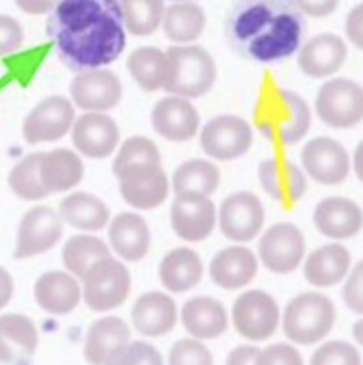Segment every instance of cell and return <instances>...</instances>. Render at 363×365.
<instances>
[{
	"label": "cell",
	"mask_w": 363,
	"mask_h": 365,
	"mask_svg": "<svg viewBox=\"0 0 363 365\" xmlns=\"http://www.w3.org/2000/svg\"><path fill=\"white\" fill-rule=\"evenodd\" d=\"M45 29L60 60L77 73L106 68L127 45L118 0H60Z\"/></svg>",
	"instance_id": "1"
},
{
	"label": "cell",
	"mask_w": 363,
	"mask_h": 365,
	"mask_svg": "<svg viewBox=\"0 0 363 365\" xmlns=\"http://www.w3.org/2000/svg\"><path fill=\"white\" fill-rule=\"evenodd\" d=\"M304 17L295 0H233L225 14L224 34L244 60L272 66L300 51Z\"/></svg>",
	"instance_id": "2"
},
{
	"label": "cell",
	"mask_w": 363,
	"mask_h": 365,
	"mask_svg": "<svg viewBox=\"0 0 363 365\" xmlns=\"http://www.w3.org/2000/svg\"><path fill=\"white\" fill-rule=\"evenodd\" d=\"M255 123L265 138L289 148L310 133L311 108L297 91L274 88L255 103Z\"/></svg>",
	"instance_id": "3"
},
{
	"label": "cell",
	"mask_w": 363,
	"mask_h": 365,
	"mask_svg": "<svg viewBox=\"0 0 363 365\" xmlns=\"http://www.w3.org/2000/svg\"><path fill=\"white\" fill-rule=\"evenodd\" d=\"M170 75L164 86L166 93L183 99L207 96L216 82V62L207 48L200 45H173L166 51Z\"/></svg>",
	"instance_id": "4"
},
{
	"label": "cell",
	"mask_w": 363,
	"mask_h": 365,
	"mask_svg": "<svg viewBox=\"0 0 363 365\" xmlns=\"http://www.w3.org/2000/svg\"><path fill=\"white\" fill-rule=\"evenodd\" d=\"M335 306L330 298L307 291L291 298L282 317L283 334L297 345L307 346L322 341L335 324Z\"/></svg>",
	"instance_id": "5"
},
{
	"label": "cell",
	"mask_w": 363,
	"mask_h": 365,
	"mask_svg": "<svg viewBox=\"0 0 363 365\" xmlns=\"http://www.w3.org/2000/svg\"><path fill=\"white\" fill-rule=\"evenodd\" d=\"M82 282V300L91 312L105 313L120 308L129 298L131 279L129 269L123 261L112 255L97 261L86 272Z\"/></svg>",
	"instance_id": "6"
},
{
	"label": "cell",
	"mask_w": 363,
	"mask_h": 365,
	"mask_svg": "<svg viewBox=\"0 0 363 365\" xmlns=\"http://www.w3.org/2000/svg\"><path fill=\"white\" fill-rule=\"evenodd\" d=\"M319 120L332 129H352L363 120V88L350 78H330L315 99Z\"/></svg>",
	"instance_id": "7"
},
{
	"label": "cell",
	"mask_w": 363,
	"mask_h": 365,
	"mask_svg": "<svg viewBox=\"0 0 363 365\" xmlns=\"http://www.w3.org/2000/svg\"><path fill=\"white\" fill-rule=\"evenodd\" d=\"M235 330L248 341H267L276 334L282 315L272 294L261 289L244 291L231 309Z\"/></svg>",
	"instance_id": "8"
},
{
	"label": "cell",
	"mask_w": 363,
	"mask_h": 365,
	"mask_svg": "<svg viewBox=\"0 0 363 365\" xmlns=\"http://www.w3.org/2000/svg\"><path fill=\"white\" fill-rule=\"evenodd\" d=\"M253 144V130L248 121L233 114H222L209 120L200 133L203 153L213 160L240 159Z\"/></svg>",
	"instance_id": "9"
},
{
	"label": "cell",
	"mask_w": 363,
	"mask_h": 365,
	"mask_svg": "<svg viewBox=\"0 0 363 365\" xmlns=\"http://www.w3.org/2000/svg\"><path fill=\"white\" fill-rule=\"evenodd\" d=\"M120 194L138 211H151L163 205L170 194V181L163 164H133L116 173Z\"/></svg>",
	"instance_id": "10"
},
{
	"label": "cell",
	"mask_w": 363,
	"mask_h": 365,
	"mask_svg": "<svg viewBox=\"0 0 363 365\" xmlns=\"http://www.w3.org/2000/svg\"><path fill=\"white\" fill-rule=\"evenodd\" d=\"M75 105L63 96H51L34 106L23 121L26 144H48L71 133L75 123Z\"/></svg>",
	"instance_id": "11"
},
{
	"label": "cell",
	"mask_w": 363,
	"mask_h": 365,
	"mask_svg": "<svg viewBox=\"0 0 363 365\" xmlns=\"http://www.w3.org/2000/svg\"><path fill=\"white\" fill-rule=\"evenodd\" d=\"M259 259L272 274H291L306 259L304 233L291 222H277L259 240Z\"/></svg>",
	"instance_id": "12"
},
{
	"label": "cell",
	"mask_w": 363,
	"mask_h": 365,
	"mask_svg": "<svg viewBox=\"0 0 363 365\" xmlns=\"http://www.w3.org/2000/svg\"><path fill=\"white\" fill-rule=\"evenodd\" d=\"M62 233L63 222L54 209L45 205L32 207L21 218L14 257L30 259L53 250L62 239Z\"/></svg>",
	"instance_id": "13"
},
{
	"label": "cell",
	"mask_w": 363,
	"mask_h": 365,
	"mask_svg": "<svg viewBox=\"0 0 363 365\" xmlns=\"http://www.w3.org/2000/svg\"><path fill=\"white\" fill-rule=\"evenodd\" d=\"M302 170L319 185L335 187L349 178L350 157L341 142L328 136L311 138L300 153Z\"/></svg>",
	"instance_id": "14"
},
{
	"label": "cell",
	"mask_w": 363,
	"mask_h": 365,
	"mask_svg": "<svg viewBox=\"0 0 363 365\" xmlns=\"http://www.w3.org/2000/svg\"><path fill=\"white\" fill-rule=\"evenodd\" d=\"M216 222L225 239L244 245L255 239L263 230L265 207L255 194L240 190L220 203Z\"/></svg>",
	"instance_id": "15"
},
{
	"label": "cell",
	"mask_w": 363,
	"mask_h": 365,
	"mask_svg": "<svg viewBox=\"0 0 363 365\" xmlns=\"http://www.w3.org/2000/svg\"><path fill=\"white\" fill-rule=\"evenodd\" d=\"M69 93L75 108L106 114L114 110L123 99V84L121 78L111 69H91V71L78 73L73 78Z\"/></svg>",
	"instance_id": "16"
},
{
	"label": "cell",
	"mask_w": 363,
	"mask_h": 365,
	"mask_svg": "<svg viewBox=\"0 0 363 365\" xmlns=\"http://www.w3.org/2000/svg\"><path fill=\"white\" fill-rule=\"evenodd\" d=\"M218 211L209 196L200 194H175L170 209L172 230L187 242H201L215 231Z\"/></svg>",
	"instance_id": "17"
},
{
	"label": "cell",
	"mask_w": 363,
	"mask_h": 365,
	"mask_svg": "<svg viewBox=\"0 0 363 365\" xmlns=\"http://www.w3.org/2000/svg\"><path fill=\"white\" fill-rule=\"evenodd\" d=\"M71 140L82 157L93 160L106 159L120 145V127L108 114L86 112L73 123Z\"/></svg>",
	"instance_id": "18"
},
{
	"label": "cell",
	"mask_w": 363,
	"mask_h": 365,
	"mask_svg": "<svg viewBox=\"0 0 363 365\" xmlns=\"http://www.w3.org/2000/svg\"><path fill=\"white\" fill-rule=\"evenodd\" d=\"M200 112L188 99L183 97H163L151 110V125L155 133L173 144L194 138L200 130Z\"/></svg>",
	"instance_id": "19"
},
{
	"label": "cell",
	"mask_w": 363,
	"mask_h": 365,
	"mask_svg": "<svg viewBox=\"0 0 363 365\" xmlns=\"http://www.w3.org/2000/svg\"><path fill=\"white\" fill-rule=\"evenodd\" d=\"M349 58L344 39L337 34H319L302 45L298 51V69L310 78H330L339 71Z\"/></svg>",
	"instance_id": "20"
},
{
	"label": "cell",
	"mask_w": 363,
	"mask_h": 365,
	"mask_svg": "<svg viewBox=\"0 0 363 365\" xmlns=\"http://www.w3.org/2000/svg\"><path fill=\"white\" fill-rule=\"evenodd\" d=\"M313 224L320 235L334 240L352 239L363 230V211L356 202L343 196L324 197L313 211Z\"/></svg>",
	"instance_id": "21"
},
{
	"label": "cell",
	"mask_w": 363,
	"mask_h": 365,
	"mask_svg": "<svg viewBox=\"0 0 363 365\" xmlns=\"http://www.w3.org/2000/svg\"><path fill=\"white\" fill-rule=\"evenodd\" d=\"M257 178L265 192L282 205H295L306 194V173L289 159L263 160L259 164Z\"/></svg>",
	"instance_id": "22"
},
{
	"label": "cell",
	"mask_w": 363,
	"mask_h": 365,
	"mask_svg": "<svg viewBox=\"0 0 363 365\" xmlns=\"http://www.w3.org/2000/svg\"><path fill=\"white\" fill-rule=\"evenodd\" d=\"M259 261L244 245L227 246L210 259L209 276L213 284L225 291H239L255 279Z\"/></svg>",
	"instance_id": "23"
},
{
	"label": "cell",
	"mask_w": 363,
	"mask_h": 365,
	"mask_svg": "<svg viewBox=\"0 0 363 365\" xmlns=\"http://www.w3.org/2000/svg\"><path fill=\"white\" fill-rule=\"evenodd\" d=\"M34 298L44 312L67 315L75 312L82 300L81 279L63 270L45 272L34 284Z\"/></svg>",
	"instance_id": "24"
},
{
	"label": "cell",
	"mask_w": 363,
	"mask_h": 365,
	"mask_svg": "<svg viewBox=\"0 0 363 365\" xmlns=\"http://www.w3.org/2000/svg\"><path fill=\"white\" fill-rule=\"evenodd\" d=\"M133 327L145 337H163L175 328L179 313L177 304L168 293L149 291L138 297L131 309Z\"/></svg>",
	"instance_id": "25"
},
{
	"label": "cell",
	"mask_w": 363,
	"mask_h": 365,
	"mask_svg": "<svg viewBox=\"0 0 363 365\" xmlns=\"http://www.w3.org/2000/svg\"><path fill=\"white\" fill-rule=\"evenodd\" d=\"M111 250L127 263H138L151 248V231L138 212H120L108 226Z\"/></svg>",
	"instance_id": "26"
},
{
	"label": "cell",
	"mask_w": 363,
	"mask_h": 365,
	"mask_svg": "<svg viewBox=\"0 0 363 365\" xmlns=\"http://www.w3.org/2000/svg\"><path fill=\"white\" fill-rule=\"evenodd\" d=\"M38 327L26 315H0V364L19 365L29 361L38 349Z\"/></svg>",
	"instance_id": "27"
},
{
	"label": "cell",
	"mask_w": 363,
	"mask_h": 365,
	"mask_svg": "<svg viewBox=\"0 0 363 365\" xmlns=\"http://www.w3.org/2000/svg\"><path fill=\"white\" fill-rule=\"evenodd\" d=\"M185 330L200 341L224 336L230 327V317L224 304L213 297H194L185 302L181 309Z\"/></svg>",
	"instance_id": "28"
},
{
	"label": "cell",
	"mask_w": 363,
	"mask_h": 365,
	"mask_svg": "<svg viewBox=\"0 0 363 365\" xmlns=\"http://www.w3.org/2000/svg\"><path fill=\"white\" fill-rule=\"evenodd\" d=\"M350 252L339 242H330L311 252L304 259V278L317 289L341 284L350 272Z\"/></svg>",
	"instance_id": "29"
},
{
	"label": "cell",
	"mask_w": 363,
	"mask_h": 365,
	"mask_svg": "<svg viewBox=\"0 0 363 365\" xmlns=\"http://www.w3.org/2000/svg\"><path fill=\"white\" fill-rule=\"evenodd\" d=\"M127 343H131V328L123 319L116 315L97 319L88 328L84 358L90 365H105Z\"/></svg>",
	"instance_id": "30"
},
{
	"label": "cell",
	"mask_w": 363,
	"mask_h": 365,
	"mask_svg": "<svg viewBox=\"0 0 363 365\" xmlns=\"http://www.w3.org/2000/svg\"><path fill=\"white\" fill-rule=\"evenodd\" d=\"M158 278L170 293H187L203 278V261L192 248H173L158 264Z\"/></svg>",
	"instance_id": "31"
},
{
	"label": "cell",
	"mask_w": 363,
	"mask_h": 365,
	"mask_svg": "<svg viewBox=\"0 0 363 365\" xmlns=\"http://www.w3.org/2000/svg\"><path fill=\"white\" fill-rule=\"evenodd\" d=\"M39 172L48 194L67 192L77 187L84 178V163L77 151L58 148L53 151H44Z\"/></svg>",
	"instance_id": "32"
},
{
	"label": "cell",
	"mask_w": 363,
	"mask_h": 365,
	"mask_svg": "<svg viewBox=\"0 0 363 365\" xmlns=\"http://www.w3.org/2000/svg\"><path fill=\"white\" fill-rule=\"evenodd\" d=\"M62 222L84 233L105 230L111 220V209L99 196L90 192H73L60 202L58 211Z\"/></svg>",
	"instance_id": "33"
},
{
	"label": "cell",
	"mask_w": 363,
	"mask_h": 365,
	"mask_svg": "<svg viewBox=\"0 0 363 365\" xmlns=\"http://www.w3.org/2000/svg\"><path fill=\"white\" fill-rule=\"evenodd\" d=\"M207 24V15L200 4L173 2L163 17V32L175 45H192L201 38Z\"/></svg>",
	"instance_id": "34"
},
{
	"label": "cell",
	"mask_w": 363,
	"mask_h": 365,
	"mask_svg": "<svg viewBox=\"0 0 363 365\" xmlns=\"http://www.w3.org/2000/svg\"><path fill=\"white\" fill-rule=\"evenodd\" d=\"M127 69L133 81L143 91L164 90L170 75V60L166 51L148 45V47H138L129 54Z\"/></svg>",
	"instance_id": "35"
},
{
	"label": "cell",
	"mask_w": 363,
	"mask_h": 365,
	"mask_svg": "<svg viewBox=\"0 0 363 365\" xmlns=\"http://www.w3.org/2000/svg\"><path fill=\"white\" fill-rule=\"evenodd\" d=\"M222 181L220 170L215 163L205 159H190L177 166L172 178L175 194H200L213 196Z\"/></svg>",
	"instance_id": "36"
},
{
	"label": "cell",
	"mask_w": 363,
	"mask_h": 365,
	"mask_svg": "<svg viewBox=\"0 0 363 365\" xmlns=\"http://www.w3.org/2000/svg\"><path fill=\"white\" fill-rule=\"evenodd\" d=\"M111 255V246L99 237H93L90 233H81L67 240L63 245L62 259L63 267L75 278L82 279L88 270L97 263Z\"/></svg>",
	"instance_id": "37"
},
{
	"label": "cell",
	"mask_w": 363,
	"mask_h": 365,
	"mask_svg": "<svg viewBox=\"0 0 363 365\" xmlns=\"http://www.w3.org/2000/svg\"><path fill=\"white\" fill-rule=\"evenodd\" d=\"M127 34L148 38L155 34L163 24L164 0H118Z\"/></svg>",
	"instance_id": "38"
},
{
	"label": "cell",
	"mask_w": 363,
	"mask_h": 365,
	"mask_svg": "<svg viewBox=\"0 0 363 365\" xmlns=\"http://www.w3.org/2000/svg\"><path fill=\"white\" fill-rule=\"evenodd\" d=\"M41 157L44 153H30L11 168L8 175V185L11 192L24 202H39L48 196V190L41 181Z\"/></svg>",
	"instance_id": "39"
},
{
	"label": "cell",
	"mask_w": 363,
	"mask_h": 365,
	"mask_svg": "<svg viewBox=\"0 0 363 365\" xmlns=\"http://www.w3.org/2000/svg\"><path fill=\"white\" fill-rule=\"evenodd\" d=\"M133 164H160V151L153 140L145 136H131L120 145L112 164L114 175Z\"/></svg>",
	"instance_id": "40"
},
{
	"label": "cell",
	"mask_w": 363,
	"mask_h": 365,
	"mask_svg": "<svg viewBox=\"0 0 363 365\" xmlns=\"http://www.w3.org/2000/svg\"><path fill=\"white\" fill-rule=\"evenodd\" d=\"M168 365H215L213 352L196 337L179 339L168 354Z\"/></svg>",
	"instance_id": "41"
},
{
	"label": "cell",
	"mask_w": 363,
	"mask_h": 365,
	"mask_svg": "<svg viewBox=\"0 0 363 365\" xmlns=\"http://www.w3.org/2000/svg\"><path fill=\"white\" fill-rule=\"evenodd\" d=\"M310 365H362V356L354 345L335 339L320 345L311 356Z\"/></svg>",
	"instance_id": "42"
},
{
	"label": "cell",
	"mask_w": 363,
	"mask_h": 365,
	"mask_svg": "<svg viewBox=\"0 0 363 365\" xmlns=\"http://www.w3.org/2000/svg\"><path fill=\"white\" fill-rule=\"evenodd\" d=\"M105 365H164L163 354L148 341H131Z\"/></svg>",
	"instance_id": "43"
},
{
	"label": "cell",
	"mask_w": 363,
	"mask_h": 365,
	"mask_svg": "<svg viewBox=\"0 0 363 365\" xmlns=\"http://www.w3.org/2000/svg\"><path fill=\"white\" fill-rule=\"evenodd\" d=\"M341 297L350 312L363 315V259L354 264L350 272L347 274V282L343 285Z\"/></svg>",
	"instance_id": "44"
},
{
	"label": "cell",
	"mask_w": 363,
	"mask_h": 365,
	"mask_svg": "<svg viewBox=\"0 0 363 365\" xmlns=\"http://www.w3.org/2000/svg\"><path fill=\"white\" fill-rule=\"evenodd\" d=\"M255 365H304V358L297 346L276 343V345H268L263 351H259Z\"/></svg>",
	"instance_id": "45"
},
{
	"label": "cell",
	"mask_w": 363,
	"mask_h": 365,
	"mask_svg": "<svg viewBox=\"0 0 363 365\" xmlns=\"http://www.w3.org/2000/svg\"><path fill=\"white\" fill-rule=\"evenodd\" d=\"M24 30L10 15H0V56H10L23 47Z\"/></svg>",
	"instance_id": "46"
},
{
	"label": "cell",
	"mask_w": 363,
	"mask_h": 365,
	"mask_svg": "<svg viewBox=\"0 0 363 365\" xmlns=\"http://www.w3.org/2000/svg\"><path fill=\"white\" fill-rule=\"evenodd\" d=\"M339 2L341 0H295L298 10L313 19H324L328 15L335 14V10L339 8Z\"/></svg>",
	"instance_id": "47"
},
{
	"label": "cell",
	"mask_w": 363,
	"mask_h": 365,
	"mask_svg": "<svg viewBox=\"0 0 363 365\" xmlns=\"http://www.w3.org/2000/svg\"><path fill=\"white\" fill-rule=\"evenodd\" d=\"M344 34L349 38L350 43L356 48L363 51V2L354 6L347 15L344 21Z\"/></svg>",
	"instance_id": "48"
},
{
	"label": "cell",
	"mask_w": 363,
	"mask_h": 365,
	"mask_svg": "<svg viewBox=\"0 0 363 365\" xmlns=\"http://www.w3.org/2000/svg\"><path fill=\"white\" fill-rule=\"evenodd\" d=\"M259 356V349L253 345H240L235 346L233 351L227 354L225 365H255Z\"/></svg>",
	"instance_id": "49"
},
{
	"label": "cell",
	"mask_w": 363,
	"mask_h": 365,
	"mask_svg": "<svg viewBox=\"0 0 363 365\" xmlns=\"http://www.w3.org/2000/svg\"><path fill=\"white\" fill-rule=\"evenodd\" d=\"M60 0H15V4L26 15H48Z\"/></svg>",
	"instance_id": "50"
},
{
	"label": "cell",
	"mask_w": 363,
	"mask_h": 365,
	"mask_svg": "<svg viewBox=\"0 0 363 365\" xmlns=\"http://www.w3.org/2000/svg\"><path fill=\"white\" fill-rule=\"evenodd\" d=\"M14 278H11V274L4 269V267H0V309H4L8 304L11 302V298H14Z\"/></svg>",
	"instance_id": "51"
},
{
	"label": "cell",
	"mask_w": 363,
	"mask_h": 365,
	"mask_svg": "<svg viewBox=\"0 0 363 365\" xmlns=\"http://www.w3.org/2000/svg\"><path fill=\"white\" fill-rule=\"evenodd\" d=\"M350 164H352V170H354V173H356V178L363 182V140L359 142L358 145H356V149H354V155H352V160H350Z\"/></svg>",
	"instance_id": "52"
},
{
	"label": "cell",
	"mask_w": 363,
	"mask_h": 365,
	"mask_svg": "<svg viewBox=\"0 0 363 365\" xmlns=\"http://www.w3.org/2000/svg\"><path fill=\"white\" fill-rule=\"evenodd\" d=\"M352 337H354V341L358 343V345L363 349V319H359V321L354 322Z\"/></svg>",
	"instance_id": "53"
},
{
	"label": "cell",
	"mask_w": 363,
	"mask_h": 365,
	"mask_svg": "<svg viewBox=\"0 0 363 365\" xmlns=\"http://www.w3.org/2000/svg\"><path fill=\"white\" fill-rule=\"evenodd\" d=\"M172 2H192V0H172Z\"/></svg>",
	"instance_id": "54"
}]
</instances>
